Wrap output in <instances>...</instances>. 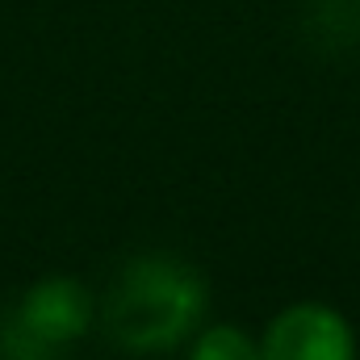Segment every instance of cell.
I'll list each match as a JSON object with an SVG mask.
<instances>
[{
	"label": "cell",
	"mask_w": 360,
	"mask_h": 360,
	"mask_svg": "<svg viewBox=\"0 0 360 360\" xmlns=\"http://www.w3.org/2000/svg\"><path fill=\"white\" fill-rule=\"evenodd\" d=\"M205 314V276L176 256H134L113 276L101 323L130 356H160L193 340Z\"/></svg>",
	"instance_id": "6da1fadb"
},
{
	"label": "cell",
	"mask_w": 360,
	"mask_h": 360,
	"mask_svg": "<svg viewBox=\"0 0 360 360\" xmlns=\"http://www.w3.org/2000/svg\"><path fill=\"white\" fill-rule=\"evenodd\" d=\"M96 319V302H92L89 285L76 276H42L34 281L8 327H4V356L8 360H51L59 348L76 344Z\"/></svg>",
	"instance_id": "7a4b0ae2"
},
{
	"label": "cell",
	"mask_w": 360,
	"mask_h": 360,
	"mask_svg": "<svg viewBox=\"0 0 360 360\" xmlns=\"http://www.w3.org/2000/svg\"><path fill=\"white\" fill-rule=\"evenodd\" d=\"M264 360H356L352 323L327 302H293L264 331Z\"/></svg>",
	"instance_id": "3957f363"
},
{
	"label": "cell",
	"mask_w": 360,
	"mask_h": 360,
	"mask_svg": "<svg viewBox=\"0 0 360 360\" xmlns=\"http://www.w3.org/2000/svg\"><path fill=\"white\" fill-rule=\"evenodd\" d=\"M188 360H264V356H260V344L248 331L218 323V327H205L201 335H193Z\"/></svg>",
	"instance_id": "277c9868"
},
{
	"label": "cell",
	"mask_w": 360,
	"mask_h": 360,
	"mask_svg": "<svg viewBox=\"0 0 360 360\" xmlns=\"http://www.w3.org/2000/svg\"><path fill=\"white\" fill-rule=\"evenodd\" d=\"M0 360H8V356H0Z\"/></svg>",
	"instance_id": "5b68a950"
},
{
	"label": "cell",
	"mask_w": 360,
	"mask_h": 360,
	"mask_svg": "<svg viewBox=\"0 0 360 360\" xmlns=\"http://www.w3.org/2000/svg\"><path fill=\"white\" fill-rule=\"evenodd\" d=\"M356 4H360V0H356Z\"/></svg>",
	"instance_id": "8992f818"
}]
</instances>
